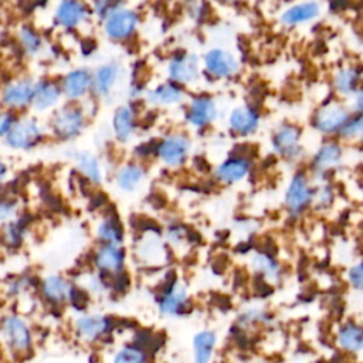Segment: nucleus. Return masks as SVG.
<instances>
[{"mask_svg":"<svg viewBox=\"0 0 363 363\" xmlns=\"http://www.w3.org/2000/svg\"><path fill=\"white\" fill-rule=\"evenodd\" d=\"M193 150V142L184 132L176 130L164 133L155 140V157L169 169L183 167Z\"/></svg>","mask_w":363,"mask_h":363,"instance_id":"nucleus-4","label":"nucleus"},{"mask_svg":"<svg viewBox=\"0 0 363 363\" xmlns=\"http://www.w3.org/2000/svg\"><path fill=\"white\" fill-rule=\"evenodd\" d=\"M35 79L23 75L7 81L0 89V104L3 108L13 112L26 111L31 108Z\"/></svg>","mask_w":363,"mask_h":363,"instance_id":"nucleus-16","label":"nucleus"},{"mask_svg":"<svg viewBox=\"0 0 363 363\" xmlns=\"http://www.w3.org/2000/svg\"><path fill=\"white\" fill-rule=\"evenodd\" d=\"M18 199L6 191L4 184L0 187V224H7L18 217Z\"/></svg>","mask_w":363,"mask_h":363,"instance_id":"nucleus-37","label":"nucleus"},{"mask_svg":"<svg viewBox=\"0 0 363 363\" xmlns=\"http://www.w3.org/2000/svg\"><path fill=\"white\" fill-rule=\"evenodd\" d=\"M47 130L48 128L34 116L18 118L4 138V145L16 152H28L45 139Z\"/></svg>","mask_w":363,"mask_h":363,"instance_id":"nucleus-9","label":"nucleus"},{"mask_svg":"<svg viewBox=\"0 0 363 363\" xmlns=\"http://www.w3.org/2000/svg\"><path fill=\"white\" fill-rule=\"evenodd\" d=\"M115 329L112 316L99 312H81L72 320L74 336L86 345L99 343Z\"/></svg>","mask_w":363,"mask_h":363,"instance_id":"nucleus-8","label":"nucleus"},{"mask_svg":"<svg viewBox=\"0 0 363 363\" xmlns=\"http://www.w3.org/2000/svg\"><path fill=\"white\" fill-rule=\"evenodd\" d=\"M191 305L187 286L177 278L167 279L156 295V309L163 318H180Z\"/></svg>","mask_w":363,"mask_h":363,"instance_id":"nucleus-10","label":"nucleus"},{"mask_svg":"<svg viewBox=\"0 0 363 363\" xmlns=\"http://www.w3.org/2000/svg\"><path fill=\"white\" fill-rule=\"evenodd\" d=\"M315 183L309 173L296 170L286 183L284 191V207L289 217L298 218L312 207Z\"/></svg>","mask_w":363,"mask_h":363,"instance_id":"nucleus-3","label":"nucleus"},{"mask_svg":"<svg viewBox=\"0 0 363 363\" xmlns=\"http://www.w3.org/2000/svg\"><path fill=\"white\" fill-rule=\"evenodd\" d=\"M251 269L261 278L272 282H278L282 277L281 264L275 257L268 252H255L250 261Z\"/></svg>","mask_w":363,"mask_h":363,"instance_id":"nucleus-33","label":"nucleus"},{"mask_svg":"<svg viewBox=\"0 0 363 363\" xmlns=\"http://www.w3.org/2000/svg\"><path fill=\"white\" fill-rule=\"evenodd\" d=\"M363 136V113H352L349 121L345 123L337 138L343 142L360 140Z\"/></svg>","mask_w":363,"mask_h":363,"instance_id":"nucleus-39","label":"nucleus"},{"mask_svg":"<svg viewBox=\"0 0 363 363\" xmlns=\"http://www.w3.org/2000/svg\"><path fill=\"white\" fill-rule=\"evenodd\" d=\"M7 176H9V166L4 160L0 159V187L4 184Z\"/></svg>","mask_w":363,"mask_h":363,"instance_id":"nucleus-47","label":"nucleus"},{"mask_svg":"<svg viewBox=\"0 0 363 363\" xmlns=\"http://www.w3.org/2000/svg\"><path fill=\"white\" fill-rule=\"evenodd\" d=\"M75 286L77 285L72 281L61 274H48L38 282L41 298L52 306L69 305Z\"/></svg>","mask_w":363,"mask_h":363,"instance_id":"nucleus-19","label":"nucleus"},{"mask_svg":"<svg viewBox=\"0 0 363 363\" xmlns=\"http://www.w3.org/2000/svg\"><path fill=\"white\" fill-rule=\"evenodd\" d=\"M0 343L16 357L27 356L34 347V333L30 322L18 312L0 316Z\"/></svg>","mask_w":363,"mask_h":363,"instance_id":"nucleus-1","label":"nucleus"},{"mask_svg":"<svg viewBox=\"0 0 363 363\" xmlns=\"http://www.w3.org/2000/svg\"><path fill=\"white\" fill-rule=\"evenodd\" d=\"M139 23V13L126 6L116 9L101 21L104 35L115 43L129 41L136 34Z\"/></svg>","mask_w":363,"mask_h":363,"instance_id":"nucleus-14","label":"nucleus"},{"mask_svg":"<svg viewBox=\"0 0 363 363\" xmlns=\"http://www.w3.org/2000/svg\"><path fill=\"white\" fill-rule=\"evenodd\" d=\"M18 121V115L10 109L1 108L0 109V139L4 140V138L9 135L14 123Z\"/></svg>","mask_w":363,"mask_h":363,"instance_id":"nucleus-42","label":"nucleus"},{"mask_svg":"<svg viewBox=\"0 0 363 363\" xmlns=\"http://www.w3.org/2000/svg\"><path fill=\"white\" fill-rule=\"evenodd\" d=\"M166 74L167 79L176 82L184 88L196 85L203 72L201 57H199L193 51L179 50L174 51L166 62Z\"/></svg>","mask_w":363,"mask_h":363,"instance_id":"nucleus-7","label":"nucleus"},{"mask_svg":"<svg viewBox=\"0 0 363 363\" xmlns=\"http://www.w3.org/2000/svg\"><path fill=\"white\" fill-rule=\"evenodd\" d=\"M98 244H119L123 245L125 228L121 218L115 213L104 214L94 228Z\"/></svg>","mask_w":363,"mask_h":363,"instance_id":"nucleus-29","label":"nucleus"},{"mask_svg":"<svg viewBox=\"0 0 363 363\" xmlns=\"http://www.w3.org/2000/svg\"><path fill=\"white\" fill-rule=\"evenodd\" d=\"M64 99L60 81L52 78H41L35 81L31 109L37 113L52 112Z\"/></svg>","mask_w":363,"mask_h":363,"instance_id":"nucleus-24","label":"nucleus"},{"mask_svg":"<svg viewBox=\"0 0 363 363\" xmlns=\"http://www.w3.org/2000/svg\"><path fill=\"white\" fill-rule=\"evenodd\" d=\"M123 69L119 62H102L92 71V91L91 95L99 99H108L116 89Z\"/></svg>","mask_w":363,"mask_h":363,"instance_id":"nucleus-23","label":"nucleus"},{"mask_svg":"<svg viewBox=\"0 0 363 363\" xmlns=\"http://www.w3.org/2000/svg\"><path fill=\"white\" fill-rule=\"evenodd\" d=\"M146 180V169L140 162H126L121 164L113 176V183L119 191L133 193Z\"/></svg>","mask_w":363,"mask_h":363,"instance_id":"nucleus-28","label":"nucleus"},{"mask_svg":"<svg viewBox=\"0 0 363 363\" xmlns=\"http://www.w3.org/2000/svg\"><path fill=\"white\" fill-rule=\"evenodd\" d=\"M0 353H1V347H0Z\"/></svg>","mask_w":363,"mask_h":363,"instance_id":"nucleus-50","label":"nucleus"},{"mask_svg":"<svg viewBox=\"0 0 363 363\" xmlns=\"http://www.w3.org/2000/svg\"><path fill=\"white\" fill-rule=\"evenodd\" d=\"M220 115L217 99L210 94H197L184 104L183 119L186 125L196 130H203L211 126Z\"/></svg>","mask_w":363,"mask_h":363,"instance_id":"nucleus-12","label":"nucleus"},{"mask_svg":"<svg viewBox=\"0 0 363 363\" xmlns=\"http://www.w3.org/2000/svg\"><path fill=\"white\" fill-rule=\"evenodd\" d=\"M261 121V113L255 106L250 104H241L228 112L227 126L233 135L248 138L258 132Z\"/></svg>","mask_w":363,"mask_h":363,"instance_id":"nucleus-22","label":"nucleus"},{"mask_svg":"<svg viewBox=\"0 0 363 363\" xmlns=\"http://www.w3.org/2000/svg\"><path fill=\"white\" fill-rule=\"evenodd\" d=\"M189 9H190L191 18H196V20L206 18V14H207V4H206V1H203V0H191Z\"/></svg>","mask_w":363,"mask_h":363,"instance_id":"nucleus-45","label":"nucleus"},{"mask_svg":"<svg viewBox=\"0 0 363 363\" xmlns=\"http://www.w3.org/2000/svg\"><path fill=\"white\" fill-rule=\"evenodd\" d=\"M252 170V160L241 153L224 157L213 169V177L218 184L234 186L244 182Z\"/></svg>","mask_w":363,"mask_h":363,"instance_id":"nucleus-18","label":"nucleus"},{"mask_svg":"<svg viewBox=\"0 0 363 363\" xmlns=\"http://www.w3.org/2000/svg\"><path fill=\"white\" fill-rule=\"evenodd\" d=\"M218 336L213 329H201L191 337V363H211Z\"/></svg>","mask_w":363,"mask_h":363,"instance_id":"nucleus-30","label":"nucleus"},{"mask_svg":"<svg viewBox=\"0 0 363 363\" xmlns=\"http://www.w3.org/2000/svg\"><path fill=\"white\" fill-rule=\"evenodd\" d=\"M30 286V279L26 277H17L7 282V292L10 296H17L23 294Z\"/></svg>","mask_w":363,"mask_h":363,"instance_id":"nucleus-44","label":"nucleus"},{"mask_svg":"<svg viewBox=\"0 0 363 363\" xmlns=\"http://www.w3.org/2000/svg\"><path fill=\"white\" fill-rule=\"evenodd\" d=\"M271 150L288 163H298L303 159L302 129L292 122H281L271 132Z\"/></svg>","mask_w":363,"mask_h":363,"instance_id":"nucleus-5","label":"nucleus"},{"mask_svg":"<svg viewBox=\"0 0 363 363\" xmlns=\"http://www.w3.org/2000/svg\"><path fill=\"white\" fill-rule=\"evenodd\" d=\"M322 13L318 0H301L284 9L278 17L279 24L285 28H296L315 21Z\"/></svg>","mask_w":363,"mask_h":363,"instance_id":"nucleus-25","label":"nucleus"},{"mask_svg":"<svg viewBox=\"0 0 363 363\" xmlns=\"http://www.w3.org/2000/svg\"><path fill=\"white\" fill-rule=\"evenodd\" d=\"M359 142H360V143H362V146H363V136H362V139H360Z\"/></svg>","mask_w":363,"mask_h":363,"instance_id":"nucleus-49","label":"nucleus"},{"mask_svg":"<svg viewBox=\"0 0 363 363\" xmlns=\"http://www.w3.org/2000/svg\"><path fill=\"white\" fill-rule=\"evenodd\" d=\"M336 194L335 189L329 183H322L319 186H315V194H313V201H312V208L316 211H325L329 210L333 203H335Z\"/></svg>","mask_w":363,"mask_h":363,"instance_id":"nucleus-38","label":"nucleus"},{"mask_svg":"<svg viewBox=\"0 0 363 363\" xmlns=\"http://www.w3.org/2000/svg\"><path fill=\"white\" fill-rule=\"evenodd\" d=\"M72 160L78 173L89 183L99 186L104 182V166L98 156L88 150H75Z\"/></svg>","mask_w":363,"mask_h":363,"instance_id":"nucleus-31","label":"nucleus"},{"mask_svg":"<svg viewBox=\"0 0 363 363\" xmlns=\"http://www.w3.org/2000/svg\"><path fill=\"white\" fill-rule=\"evenodd\" d=\"M26 228H27V223L24 221V218L21 216H18L17 218L11 220L10 223L3 225V231H1V238L3 242L7 247L11 248H18L26 237Z\"/></svg>","mask_w":363,"mask_h":363,"instance_id":"nucleus-36","label":"nucleus"},{"mask_svg":"<svg viewBox=\"0 0 363 363\" xmlns=\"http://www.w3.org/2000/svg\"><path fill=\"white\" fill-rule=\"evenodd\" d=\"M65 102H81L92 91V71L85 67H75L67 71L60 79Z\"/></svg>","mask_w":363,"mask_h":363,"instance_id":"nucleus-21","label":"nucleus"},{"mask_svg":"<svg viewBox=\"0 0 363 363\" xmlns=\"http://www.w3.org/2000/svg\"><path fill=\"white\" fill-rule=\"evenodd\" d=\"M349 106L353 113H363V85L352 95Z\"/></svg>","mask_w":363,"mask_h":363,"instance_id":"nucleus-46","label":"nucleus"},{"mask_svg":"<svg viewBox=\"0 0 363 363\" xmlns=\"http://www.w3.org/2000/svg\"><path fill=\"white\" fill-rule=\"evenodd\" d=\"M149 352L142 345L132 342L121 345L112 354L109 363H149Z\"/></svg>","mask_w":363,"mask_h":363,"instance_id":"nucleus-35","label":"nucleus"},{"mask_svg":"<svg viewBox=\"0 0 363 363\" xmlns=\"http://www.w3.org/2000/svg\"><path fill=\"white\" fill-rule=\"evenodd\" d=\"M111 129L115 140L118 143H128L133 139L138 129V113L136 109L130 105H119L111 119Z\"/></svg>","mask_w":363,"mask_h":363,"instance_id":"nucleus-26","label":"nucleus"},{"mask_svg":"<svg viewBox=\"0 0 363 363\" xmlns=\"http://www.w3.org/2000/svg\"><path fill=\"white\" fill-rule=\"evenodd\" d=\"M203 72L217 81H227L237 77L241 71L238 57L228 48L211 47L201 57Z\"/></svg>","mask_w":363,"mask_h":363,"instance_id":"nucleus-11","label":"nucleus"},{"mask_svg":"<svg viewBox=\"0 0 363 363\" xmlns=\"http://www.w3.org/2000/svg\"><path fill=\"white\" fill-rule=\"evenodd\" d=\"M92 17L91 6L84 0H57L52 9V23L65 31H75Z\"/></svg>","mask_w":363,"mask_h":363,"instance_id":"nucleus-15","label":"nucleus"},{"mask_svg":"<svg viewBox=\"0 0 363 363\" xmlns=\"http://www.w3.org/2000/svg\"><path fill=\"white\" fill-rule=\"evenodd\" d=\"M143 99L152 108H173L187 102V92L184 86L167 79L146 89Z\"/></svg>","mask_w":363,"mask_h":363,"instance_id":"nucleus-20","label":"nucleus"},{"mask_svg":"<svg viewBox=\"0 0 363 363\" xmlns=\"http://www.w3.org/2000/svg\"><path fill=\"white\" fill-rule=\"evenodd\" d=\"M362 85L363 69L356 64L342 65L332 74V89L343 99H350Z\"/></svg>","mask_w":363,"mask_h":363,"instance_id":"nucleus-27","label":"nucleus"},{"mask_svg":"<svg viewBox=\"0 0 363 363\" xmlns=\"http://www.w3.org/2000/svg\"><path fill=\"white\" fill-rule=\"evenodd\" d=\"M126 250L119 244H98L91 255L92 269L113 278L125 272L126 268Z\"/></svg>","mask_w":363,"mask_h":363,"instance_id":"nucleus-17","label":"nucleus"},{"mask_svg":"<svg viewBox=\"0 0 363 363\" xmlns=\"http://www.w3.org/2000/svg\"><path fill=\"white\" fill-rule=\"evenodd\" d=\"M336 342L339 347L349 353H359L363 350V326L356 322H345L336 332Z\"/></svg>","mask_w":363,"mask_h":363,"instance_id":"nucleus-32","label":"nucleus"},{"mask_svg":"<svg viewBox=\"0 0 363 363\" xmlns=\"http://www.w3.org/2000/svg\"><path fill=\"white\" fill-rule=\"evenodd\" d=\"M349 105L339 99H330L319 105L312 115V128L325 138H337L345 123L352 116Z\"/></svg>","mask_w":363,"mask_h":363,"instance_id":"nucleus-6","label":"nucleus"},{"mask_svg":"<svg viewBox=\"0 0 363 363\" xmlns=\"http://www.w3.org/2000/svg\"><path fill=\"white\" fill-rule=\"evenodd\" d=\"M17 43L24 54L34 57L43 51L44 40L40 31L31 24H21L17 28Z\"/></svg>","mask_w":363,"mask_h":363,"instance_id":"nucleus-34","label":"nucleus"},{"mask_svg":"<svg viewBox=\"0 0 363 363\" xmlns=\"http://www.w3.org/2000/svg\"><path fill=\"white\" fill-rule=\"evenodd\" d=\"M220 4H225V6H233V4H237L240 0H214Z\"/></svg>","mask_w":363,"mask_h":363,"instance_id":"nucleus-48","label":"nucleus"},{"mask_svg":"<svg viewBox=\"0 0 363 363\" xmlns=\"http://www.w3.org/2000/svg\"><path fill=\"white\" fill-rule=\"evenodd\" d=\"M345 159V147L343 145L333 139L328 138L323 140L315 153L311 157L309 163V174L313 180H326V176L333 173L340 164L343 163Z\"/></svg>","mask_w":363,"mask_h":363,"instance_id":"nucleus-13","label":"nucleus"},{"mask_svg":"<svg viewBox=\"0 0 363 363\" xmlns=\"http://www.w3.org/2000/svg\"><path fill=\"white\" fill-rule=\"evenodd\" d=\"M125 6L123 0H92L91 11L99 21H102L108 14L115 11L116 9Z\"/></svg>","mask_w":363,"mask_h":363,"instance_id":"nucleus-40","label":"nucleus"},{"mask_svg":"<svg viewBox=\"0 0 363 363\" xmlns=\"http://www.w3.org/2000/svg\"><path fill=\"white\" fill-rule=\"evenodd\" d=\"M347 281L359 292H363V261L352 265L347 269Z\"/></svg>","mask_w":363,"mask_h":363,"instance_id":"nucleus-43","label":"nucleus"},{"mask_svg":"<svg viewBox=\"0 0 363 363\" xmlns=\"http://www.w3.org/2000/svg\"><path fill=\"white\" fill-rule=\"evenodd\" d=\"M164 241L173 248H180L187 242V230L182 224H172L166 228Z\"/></svg>","mask_w":363,"mask_h":363,"instance_id":"nucleus-41","label":"nucleus"},{"mask_svg":"<svg viewBox=\"0 0 363 363\" xmlns=\"http://www.w3.org/2000/svg\"><path fill=\"white\" fill-rule=\"evenodd\" d=\"M86 111L78 102H65L51 112L48 130L57 140L69 142L77 139L86 126Z\"/></svg>","mask_w":363,"mask_h":363,"instance_id":"nucleus-2","label":"nucleus"}]
</instances>
